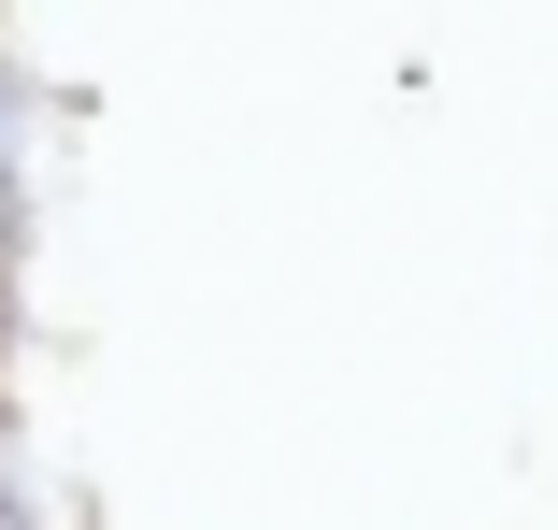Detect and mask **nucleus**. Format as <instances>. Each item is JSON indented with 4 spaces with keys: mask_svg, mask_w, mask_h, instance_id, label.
<instances>
[]
</instances>
